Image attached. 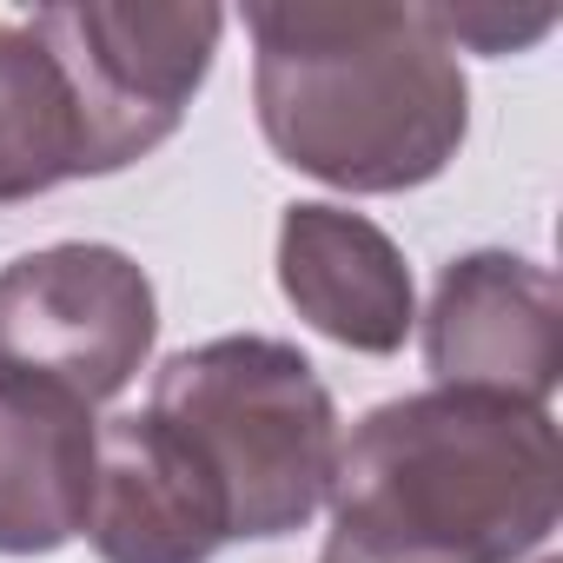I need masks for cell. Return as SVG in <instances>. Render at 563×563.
<instances>
[{"instance_id": "obj_4", "label": "cell", "mask_w": 563, "mask_h": 563, "mask_svg": "<svg viewBox=\"0 0 563 563\" xmlns=\"http://www.w3.org/2000/svg\"><path fill=\"white\" fill-rule=\"evenodd\" d=\"M159 332L153 278L120 245H47L0 265V378L107 405Z\"/></svg>"}, {"instance_id": "obj_11", "label": "cell", "mask_w": 563, "mask_h": 563, "mask_svg": "<svg viewBox=\"0 0 563 563\" xmlns=\"http://www.w3.org/2000/svg\"><path fill=\"white\" fill-rule=\"evenodd\" d=\"M438 34L451 47H477V54H510V47H530L550 34V8H530V14H504V8H431Z\"/></svg>"}, {"instance_id": "obj_8", "label": "cell", "mask_w": 563, "mask_h": 563, "mask_svg": "<svg viewBox=\"0 0 563 563\" xmlns=\"http://www.w3.org/2000/svg\"><path fill=\"white\" fill-rule=\"evenodd\" d=\"M278 286L299 306V319L345 352H398L411 332V272L405 252L345 206H286L278 219Z\"/></svg>"}, {"instance_id": "obj_2", "label": "cell", "mask_w": 563, "mask_h": 563, "mask_svg": "<svg viewBox=\"0 0 563 563\" xmlns=\"http://www.w3.org/2000/svg\"><path fill=\"white\" fill-rule=\"evenodd\" d=\"M556 424L484 391H411L339 438L332 563H517L556 530Z\"/></svg>"}, {"instance_id": "obj_1", "label": "cell", "mask_w": 563, "mask_h": 563, "mask_svg": "<svg viewBox=\"0 0 563 563\" xmlns=\"http://www.w3.org/2000/svg\"><path fill=\"white\" fill-rule=\"evenodd\" d=\"M245 34L258 126L286 166L345 192H411L457 159L471 87L431 8L299 0L245 8Z\"/></svg>"}, {"instance_id": "obj_10", "label": "cell", "mask_w": 563, "mask_h": 563, "mask_svg": "<svg viewBox=\"0 0 563 563\" xmlns=\"http://www.w3.org/2000/svg\"><path fill=\"white\" fill-rule=\"evenodd\" d=\"M93 173L80 93L41 21H0V206Z\"/></svg>"}, {"instance_id": "obj_9", "label": "cell", "mask_w": 563, "mask_h": 563, "mask_svg": "<svg viewBox=\"0 0 563 563\" xmlns=\"http://www.w3.org/2000/svg\"><path fill=\"white\" fill-rule=\"evenodd\" d=\"M93 444V405L54 385L0 378V550L8 556H47L87 530Z\"/></svg>"}, {"instance_id": "obj_12", "label": "cell", "mask_w": 563, "mask_h": 563, "mask_svg": "<svg viewBox=\"0 0 563 563\" xmlns=\"http://www.w3.org/2000/svg\"><path fill=\"white\" fill-rule=\"evenodd\" d=\"M319 563H332V556H319Z\"/></svg>"}, {"instance_id": "obj_3", "label": "cell", "mask_w": 563, "mask_h": 563, "mask_svg": "<svg viewBox=\"0 0 563 563\" xmlns=\"http://www.w3.org/2000/svg\"><path fill=\"white\" fill-rule=\"evenodd\" d=\"M153 418L179 431L225 504V537L306 530L339 471V411L286 339H212L159 365Z\"/></svg>"}, {"instance_id": "obj_6", "label": "cell", "mask_w": 563, "mask_h": 563, "mask_svg": "<svg viewBox=\"0 0 563 563\" xmlns=\"http://www.w3.org/2000/svg\"><path fill=\"white\" fill-rule=\"evenodd\" d=\"M424 365L451 391H484L550 411L563 372L556 278L517 252H464L438 272L424 312Z\"/></svg>"}, {"instance_id": "obj_5", "label": "cell", "mask_w": 563, "mask_h": 563, "mask_svg": "<svg viewBox=\"0 0 563 563\" xmlns=\"http://www.w3.org/2000/svg\"><path fill=\"white\" fill-rule=\"evenodd\" d=\"M93 140V173H120L153 153L212 74L225 14L219 8H41Z\"/></svg>"}, {"instance_id": "obj_7", "label": "cell", "mask_w": 563, "mask_h": 563, "mask_svg": "<svg viewBox=\"0 0 563 563\" xmlns=\"http://www.w3.org/2000/svg\"><path fill=\"white\" fill-rule=\"evenodd\" d=\"M80 537L107 563H206L219 543H232L212 477L153 411L100 424L93 504Z\"/></svg>"}]
</instances>
